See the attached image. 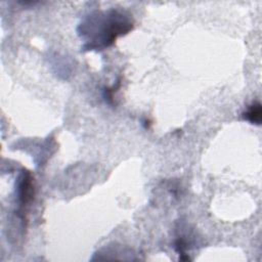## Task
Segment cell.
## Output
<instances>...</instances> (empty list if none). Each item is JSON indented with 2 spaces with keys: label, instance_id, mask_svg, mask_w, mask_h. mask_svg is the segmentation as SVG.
<instances>
[{
  "label": "cell",
  "instance_id": "7a4b0ae2",
  "mask_svg": "<svg viewBox=\"0 0 262 262\" xmlns=\"http://www.w3.org/2000/svg\"><path fill=\"white\" fill-rule=\"evenodd\" d=\"M18 200L21 205L28 204L33 195V185H32V178L31 175L24 171L19 177L18 188H17Z\"/></svg>",
  "mask_w": 262,
  "mask_h": 262
},
{
  "label": "cell",
  "instance_id": "6da1fadb",
  "mask_svg": "<svg viewBox=\"0 0 262 262\" xmlns=\"http://www.w3.org/2000/svg\"><path fill=\"white\" fill-rule=\"evenodd\" d=\"M81 29L82 37L88 38V49H102L112 45L118 36L129 32L132 29V21L120 11L110 10L106 13L92 15L86 24L81 25Z\"/></svg>",
  "mask_w": 262,
  "mask_h": 262
},
{
  "label": "cell",
  "instance_id": "3957f363",
  "mask_svg": "<svg viewBox=\"0 0 262 262\" xmlns=\"http://www.w3.org/2000/svg\"><path fill=\"white\" fill-rule=\"evenodd\" d=\"M244 118L251 122L252 124L260 125L262 119V110L261 104L259 102L253 103L246 113H244Z\"/></svg>",
  "mask_w": 262,
  "mask_h": 262
}]
</instances>
